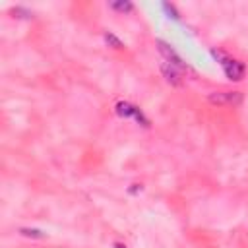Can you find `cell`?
I'll return each mask as SVG.
<instances>
[{"instance_id":"obj_1","label":"cell","mask_w":248,"mask_h":248,"mask_svg":"<svg viewBox=\"0 0 248 248\" xmlns=\"http://www.w3.org/2000/svg\"><path fill=\"white\" fill-rule=\"evenodd\" d=\"M209 54L219 62V66H221L223 74H225L231 81H242V78L246 76V64H244L242 60L232 58V56H229L227 52L217 50V48H211V50H209Z\"/></svg>"},{"instance_id":"obj_2","label":"cell","mask_w":248,"mask_h":248,"mask_svg":"<svg viewBox=\"0 0 248 248\" xmlns=\"http://www.w3.org/2000/svg\"><path fill=\"white\" fill-rule=\"evenodd\" d=\"M114 112L120 116V118H134L136 122H140L141 126H149V120H147V116L141 112V108L140 107H136V105H132V103H128V101H118L116 105H114Z\"/></svg>"},{"instance_id":"obj_4","label":"cell","mask_w":248,"mask_h":248,"mask_svg":"<svg viewBox=\"0 0 248 248\" xmlns=\"http://www.w3.org/2000/svg\"><path fill=\"white\" fill-rule=\"evenodd\" d=\"M157 48H159V52H161V56L165 58V62H169V64H172V66H176L178 70H182V72H186L188 70V66H186V62L174 52V48L172 46H169L165 41H161V39H157Z\"/></svg>"},{"instance_id":"obj_10","label":"cell","mask_w":248,"mask_h":248,"mask_svg":"<svg viewBox=\"0 0 248 248\" xmlns=\"http://www.w3.org/2000/svg\"><path fill=\"white\" fill-rule=\"evenodd\" d=\"M12 14H14V17H23V19L33 17V12H31V10H25V8H21V6H16V8L12 10Z\"/></svg>"},{"instance_id":"obj_7","label":"cell","mask_w":248,"mask_h":248,"mask_svg":"<svg viewBox=\"0 0 248 248\" xmlns=\"http://www.w3.org/2000/svg\"><path fill=\"white\" fill-rule=\"evenodd\" d=\"M103 39H105V43H107L108 46H112V48H116V50H122V48H124V43H122L116 35H112L110 31H105V33H103Z\"/></svg>"},{"instance_id":"obj_8","label":"cell","mask_w":248,"mask_h":248,"mask_svg":"<svg viewBox=\"0 0 248 248\" xmlns=\"http://www.w3.org/2000/svg\"><path fill=\"white\" fill-rule=\"evenodd\" d=\"M19 234L27 236V238H45V232L39 231V229H29V227H21L19 229Z\"/></svg>"},{"instance_id":"obj_6","label":"cell","mask_w":248,"mask_h":248,"mask_svg":"<svg viewBox=\"0 0 248 248\" xmlns=\"http://www.w3.org/2000/svg\"><path fill=\"white\" fill-rule=\"evenodd\" d=\"M108 8H110L112 12H118V14H130V12L134 10V4L128 2V0H118V2H110Z\"/></svg>"},{"instance_id":"obj_12","label":"cell","mask_w":248,"mask_h":248,"mask_svg":"<svg viewBox=\"0 0 248 248\" xmlns=\"http://www.w3.org/2000/svg\"><path fill=\"white\" fill-rule=\"evenodd\" d=\"M112 248H126V246H124L122 242H114V244H112Z\"/></svg>"},{"instance_id":"obj_3","label":"cell","mask_w":248,"mask_h":248,"mask_svg":"<svg viewBox=\"0 0 248 248\" xmlns=\"http://www.w3.org/2000/svg\"><path fill=\"white\" fill-rule=\"evenodd\" d=\"M207 101L217 107H236L242 103L240 91H213L207 95Z\"/></svg>"},{"instance_id":"obj_9","label":"cell","mask_w":248,"mask_h":248,"mask_svg":"<svg viewBox=\"0 0 248 248\" xmlns=\"http://www.w3.org/2000/svg\"><path fill=\"white\" fill-rule=\"evenodd\" d=\"M161 10H163V12H165L169 17H172L174 21H180V14L176 12V8H174L172 4H169V2H163V4H161Z\"/></svg>"},{"instance_id":"obj_11","label":"cell","mask_w":248,"mask_h":248,"mask_svg":"<svg viewBox=\"0 0 248 248\" xmlns=\"http://www.w3.org/2000/svg\"><path fill=\"white\" fill-rule=\"evenodd\" d=\"M138 190H141V184H132V188H130L128 192H130V194H136Z\"/></svg>"},{"instance_id":"obj_5","label":"cell","mask_w":248,"mask_h":248,"mask_svg":"<svg viewBox=\"0 0 248 248\" xmlns=\"http://www.w3.org/2000/svg\"><path fill=\"white\" fill-rule=\"evenodd\" d=\"M161 74H163V78H165L170 85H180V83H182V76H184V72L178 70L176 66L165 62V60H163V64H161Z\"/></svg>"}]
</instances>
